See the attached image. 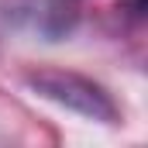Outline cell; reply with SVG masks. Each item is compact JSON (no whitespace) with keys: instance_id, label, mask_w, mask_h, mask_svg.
<instances>
[{"instance_id":"1","label":"cell","mask_w":148,"mask_h":148,"mask_svg":"<svg viewBox=\"0 0 148 148\" xmlns=\"http://www.w3.org/2000/svg\"><path fill=\"white\" fill-rule=\"evenodd\" d=\"M28 86L35 90L41 100L62 107V110H73L86 121H97V124H114L117 121V103L114 97L93 79L79 73H66V69H38L28 76Z\"/></svg>"},{"instance_id":"2","label":"cell","mask_w":148,"mask_h":148,"mask_svg":"<svg viewBox=\"0 0 148 148\" xmlns=\"http://www.w3.org/2000/svg\"><path fill=\"white\" fill-rule=\"evenodd\" d=\"M79 28L73 0H0V35H24L31 41H66Z\"/></svg>"}]
</instances>
